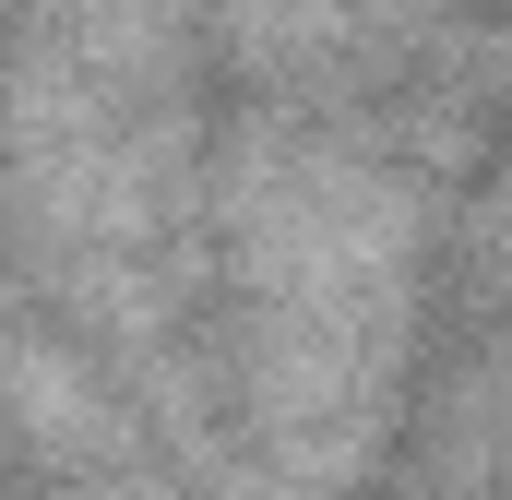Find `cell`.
I'll list each match as a JSON object with an SVG mask.
<instances>
[{"label": "cell", "instance_id": "obj_1", "mask_svg": "<svg viewBox=\"0 0 512 500\" xmlns=\"http://www.w3.org/2000/svg\"><path fill=\"white\" fill-rule=\"evenodd\" d=\"M215 239L239 274V310H358L417 322V191L382 155L334 143L310 120H239L215 155Z\"/></svg>", "mask_w": 512, "mask_h": 500}, {"label": "cell", "instance_id": "obj_2", "mask_svg": "<svg viewBox=\"0 0 512 500\" xmlns=\"http://www.w3.org/2000/svg\"><path fill=\"white\" fill-rule=\"evenodd\" d=\"M0 417L24 429V453L48 465V477H96V465H131V405L120 381L96 370L72 334H48V322H24L12 298H0Z\"/></svg>", "mask_w": 512, "mask_h": 500}, {"label": "cell", "instance_id": "obj_3", "mask_svg": "<svg viewBox=\"0 0 512 500\" xmlns=\"http://www.w3.org/2000/svg\"><path fill=\"white\" fill-rule=\"evenodd\" d=\"M60 500H191V489L155 465H96V477H60Z\"/></svg>", "mask_w": 512, "mask_h": 500}]
</instances>
